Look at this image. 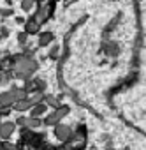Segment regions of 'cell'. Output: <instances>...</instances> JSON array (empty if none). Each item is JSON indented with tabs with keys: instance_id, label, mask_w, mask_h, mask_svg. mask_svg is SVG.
Here are the masks:
<instances>
[{
	"instance_id": "obj_1",
	"label": "cell",
	"mask_w": 146,
	"mask_h": 150,
	"mask_svg": "<svg viewBox=\"0 0 146 150\" xmlns=\"http://www.w3.org/2000/svg\"><path fill=\"white\" fill-rule=\"evenodd\" d=\"M37 69V62L30 57L16 55L13 57V76L16 80H28L32 76V72Z\"/></svg>"
},
{
	"instance_id": "obj_2",
	"label": "cell",
	"mask_w": 146,
	"mask_h": 150,
	"mask_svg": "<svg viewBox=\"0 0 146 150\" xmlns=\"http://www.w3.org/2000/svg\"><path fill=\"white\" fill-rule=\"evenodd\" d=\"M16 129H18L16 122H11V120L2 122V124H0V138H2V139H9L16 132Z\"/></svg>"
},
{
	"instance_id": "obj_3",
	"label": "cell",
	"mask_w": 146,
	"mask_h": 150,
	"mask_svg": "<svg viewBox=\"0 0 146 150\" xmlns=\"http://www.w3.org/2000/svg\"><path fill=\"white\" fill-rule=\"evenodd\" d=\"M55 136L60 139V141H69L72 138V129L69 125H63V124H56L55 125Z\"/></svg>"
},
{
	"instance_id": "obj_4",
	"label": "cell",
	"mask_w": 146,
	"mask_h": 150,
	"mask_svg": "<svg viewBox=\"0 0 146 150\" xmlns=\"http://www.w3.org/2000/svg\"><path fill=\"white\" fill-rule=\"evenodd\" d=\"M16 103L14 96L11 94V90H4V92H0V106H4V108H13Z\"/></svg>"
},
{
	"instance_id": "obj_5",
	"label": "cell",
	"mask_w": 146,
	"mask_h": 150,
	"mask_svg": "<svg viewBox=\"0 0 146 150\" xmlns=\"http://www.w3.org/2000/svg\"><path fill=\"white\" fill-rule=\"evenodd\" d=\"M32 106H34V103L30 101V97H27V99L16 101V103H14V106H13V110H14V111H18V113H25V111H30V110H32Z\"/></svg>"
},
{
	"instance_id": "obj_6",
	"label": "cell",
	"mask_w": 146,
	"mask_h": 150,
	"mask_svg": "<svg viewBox=\"0 0 146 150\" xmlns=\"http://www.w3.org/2000/svg\"><path fill=\"white\" fill-rule=\"evenodd\" d=\"M46 111H48V104H46V103H37V104L32 106V110H30V117H37V118H41V117L46 115Z\"/></svg>"
},
{
	"instance_id": "obj_7",
	"label": "cell",
	"mask_w": 146,
	"mask_h": 150,
	"mask_svg": "<svg viewBox=\"0 0 146 150\" xmlns=\"http://www.w3.org/2000/svg\"><path fill=\"white\" fill-rule=\"evenodd\" d=\"M9 90H11V94L14 96L16 101H21V99H27V97H28V92L25 90V87H16V85H13Z\"/></svg>"
},
{
	"instance_id": "obj_8",
	"label": "cell",
	"mask_w": 146,
	"mask_h": 150,
	"mask_svg": "<svg viewBox=\"0 0 146 150\" xmlns=\"http://www.w3.org/2000/svg\"><path fill=\"white\" fill-rule=\"evenodd\" d=\"M60 120H62V118L53 111V113H49V115H46V117L42 118V124H44V125H53V127H55L56 124H60Z\"/></svg>"
},
{
	"instance_id": "obj_9",
	"label": "cell",
	"mask_w": 146,
	"mask_h": 150,
	"mask_svg": "<svg viewBox=\"0 0 146 150\" xmlns=\"http://www.w3.org/2000/svg\"><path fill=\"white\" fill-rule=\"evenodd\" d=\"M42 125H44V124H42L41 118H37V117H30V115H28V124H27L28 129H39V127H42Z\"/></svg>"
},
{
	"instance_id": "obj_10",
	"label": "cell",
	"mask_w": 146,
	"mask_h": 150,
	"mask_svg": "<svg viewBox=\"0 0 146 150\" xmlns=\"http://www.w3.org/2000/svg\"><path fill=\"white\" fill-rule=\"evenodd\" d=\"M39 25H41V23H39L37 20H32V21L28 20V21H27V27H25V28H27L25 32H27V34H35V32L39 30Z\"/></svg>"
},
{
	"instance_id": "obj_11",
	"label": "cell",
	"mask_w": 146,
	"mask_h": 150,
	"mask_svg": "<svg viewBox=\"0 0 146 150\" xmlns=\"http://www.w3.org/2000/svg\"><path fill=\"white\" fill-rule=\"evenodd\" d=\"M51 41H53V34L51 32H46V34H41L39 35V44L41 46H48Z\"/></svg>"
},
{
	"instance_id": "obj_12",
	"label": "cell",
	"mask_w": 146,
	"mask_h": 150,
	"mask_svg": "<svg viewBox=\"0 0 146 150\" xmlns=\"http://www.w3.org/2000/svg\"><path fill=\"white\" fill-rule=\"evenodd\" d=\"M44 101H46V104H48V106H51V108H58V106H60V101H58L55 96L46 94V96H44Z\"/></svg>"
},
{
	"instance_id": "obj_13",
	"label": "cell",
	"mask_w": 146,
	"mask_h": 150,
	"mask_svg": "<svg viewBox=\"0 0 146 150\" xmlns=\"http://www.w3.org/2000/svg\"><path fill=\"white\" fill-rule=\"evenodd\" d=\"M35 7V0H21V9L25 13H30Z\"/></svg>"
},
{
	"instance_id": "obj_14",
	"label": "cell",
	"mask_w": 146,
	"mask_h": 150,
	"mask_svg": "<svg viewBox=\"0 0 146 150\" xmlns=\"http://www.w3.org/2000/svg\"><path fill=\"white\" fill-rule=\"evenodd\" d=\"M27 124H28V117H25V115H20V117L16 118V125H18V129H21V127H27Z\"/></svg>"
},
{
	"instance_id": "obj_15",
	"label": "cell",
	"mask_w": 146,
	"mask_h": 150,
	"mask_svg": "<svg viewBox=\"0 0 146 150\" xmlns=\"http://www.w3.org/2000/svg\"><path fill=\"white\" fill-rule=\"evenodd\" d=\"M34 83H35V88H37L39 92H44V88H46V81H44V80H41V78H34Z\"/></svg>"
},
{
	"instance_id": "obj_16",
	"label": "cell",
	"mask_w": 146,
	"mask_h": 150,
	"mask_svg": "<svg viewBox=\"0 0 146 150\" xmlns=\"http://www.w3.org/2000/svg\"><path fill=\"white\" fill-rule=\"evenodd\" d=\"M18 41H20V44H25V42H27V32L20 34V35H18Z\"/></svg>"
},
{
	"instance_id": "obj_17",
	"label": "cell",
	"mask_w": 146,
	"mask_h": 150,
	"mask_svg": "<svg viewBox=\"0 0 146 150\" xmlns=\"http://www.w3.org/2000/svg\"><path fill=\"white\" fill-rule=\"evenodd\" d=\"M4 145H6V139H2V138H0V150L4 148Z\"/></svg>"
},
{
	"instance_id": "obj_18",
	"label": "cell",
	"mask_w": 146,
	"mask_h": 150,
	"mask_svg": "<svg viewBox=\"0 0 146 150\" xmlns=\"http://www.w3.org/2000/svg\"><path fill=\"white\" fill-rule=\"evenodd\" d=\"M0 39H2V34H0Z\"/></svg>"
},
{
	"instance_id": "obj_19",
	"label": "cell",
	"mask_w": 146,
	"mask_h": 150,
	"mask_svg": "<svg viewBox=\"0 0 146 150\" xmlns=\"http://www.w3.org/2000/svg\"><path fill=\"white\" fill-rule=\"evenodd\" d=\"M2 150H7V148H2Z\"/></svg>"
}]
</instances>
